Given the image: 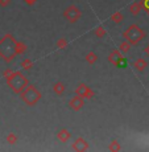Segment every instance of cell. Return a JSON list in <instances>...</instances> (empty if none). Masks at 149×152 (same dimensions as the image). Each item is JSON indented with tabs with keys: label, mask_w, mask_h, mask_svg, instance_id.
<instances>
[{
	"label": "cell",
	"mask_w": 149,
	"mask_h": 152,
	"mask_svg": "<svg viewBox=\"0 0 149 152\" xmlns=\"http://www.w3.org/2000/svg\"><path fill=\"white\" fill-rule=\"evenodd\" d=\"M31 65H32L31 61H24V62H23V66H24V68L25 66H31Z\"/></svg>",
	"instance_id": "cb8c5ba5"
},
{
	"label": "cell",
	"mask_w": 149,
	"mask_h": 152,
	"mask_svg": "<svg viewBox=\"0 0 149 152\" xmlns=\"http://www.w3.org/2000/svg\"><path fill=\"white\" fill-rule=\"evenodd\" d=\"M63 16L66 17V20L70 23H75L79 20V17L82 16L81 11L78 10L75 5H70V7H68L65 10V12H63Z\"/></svg>",
	"instance_id": "5b68a950"
},
{
	"label": "cell",
	"mask_w": 149,
	"mask_h": 152,
	"mask_svg": "<svg viewBox=\"0 0 149 152\" xmlns=\"http://www.w3.org/2000/svg\"><path fill=\"white\" fill-rule=\"evenodd\" d=\"M17 54V42L12 34H7L0 40V56L5 61H12L13 57Z\"/></svg>",
	"instance_id": "6da1fadb"
},
{
	"label": "cell",
	"mask_w": 149,
	"mask_h": 152,
	"mask_svg": "<svg viewBox=\"0 0 149 152\" xmlns=\"http://www.w3.org/2000/svg\"><path fill=\"white\" fill-rule=\"evenodd\" d=\"M141 10H142V1H135L129 5V12L132 15H135V16L139 15Z\"/></svg>",
	"instance_id": "30bf717a"
},
{
	"label": "cell",
	"mask_w": 149,
	"mask_h": 152,
	"mask_svg": "<svg viewBox=\"0 0 149 152\" xmlns=\"http://www.w3.org/2000/svg\"><path fill=\"white\" fill-rule=\"evenodd\" d=\"M83 104H84V97H82V95L78 94L77 97H74L70 101V103H69V106L71 107L73 110H75V111H79L82 107H83Z\"/></svg>",
	"instance_id": "8992f818"
},
{
	"label": "cell",
	"mask_w": 149,
	"mask_h": 152,
	"mask_svg": "<svg viewBox=\"0 0 149 152\" xmlns=\"http://www.w3.org/2000/svg\"><path fill=\"white\" fill-rule=\"evenodd\" d=\"M147 66H148V62L144 58H137L135 62H133V68L136 70H139V72H142L144 69H147Z\"/></svg>",
	"instance_id": "9c48e42d"
},
{
	"label": "cell",
	"mask_w": 149,
	"mask_h": 152,
	"mask_svg": "<svg viewBox=\"0 0 149 152\" xmlns=\"http://www.w3.org/2000/svg\"><path fill=\"white\" fill-rule=\"evenodd\" d=\"M96 34H98L99 37H103L104 34H106V32H104L103 28H98V29H96Z\"/></svg>",
	"instance_id": "ffe728a7"
},
{
	"label": "cell",
	"mask_w": 149,
	"mask_h": 152,
	"mask_svg": "<svg viewBox=\"0 0 149 152\" xmlns=\"http://www.w3.org/2000/svg\"><path fill=\"white\" fill-rule=\"evenodd\" d=\"M123 58V56H121V52L120 50H113L112 53L110 54V57H108V60H110V62H112L113 65H116V64L119 62Z\"/></svg>",
	"instance_id": "8fae6325"
},
{
	"label": "cell",
	"mask_w": 149,
	"mask_h": 152,
	"mask_svg": "<svg viewBox=\"0 0 149 152\" xmlns=\"http://www.w3.org/2000/svg\"><path fill=\"white\" fill-rule=\"evenodd\" d=\"M144 52H145V54L147 56H149V45H147V48L144 49Z\"/></svg>",
	"instance_id": "d4e9b609"
},
{
	"label": "cell",
	"mask_w": 149,
	"mask_h": 152,
	"mask_svg": "<svg viewBox=\"0 0 149 152\" xmlns=\"http://www.w3.org/2000/svg\"><path fill=\"white\" fill-rule=\"evenodd\" d=\"M21 99L28 104V106H34L37 102L41 99V93L33 85H28L21 93Z\"/></svg>",
	"instance_id": "3957f363"
},
{
	"label": "cell",
	"mask_w": 149,
	"mask_h": 152,
	"mask_svg": "<svg viewBox=\"0 0 149 152\" xmlns=\"http://www.w3.org/2000/svg\"><path fill=\"white\" fill-rule=\"evenodd\" d=\"M142 8H144L145 12L149 15V0H142Z\"/></svg>",
	"instance_id": "d6986e66"
},
{
	"label": "cell",
	"mask_w": 149,
	"mask_h": 152,
	"mask_svg": "<svg viewBox=\"0 0 149 152\" xmlns=\"http://www.w3.org/2000/svg\"><path fill=\"white\" fill-rule=\"evenodd\" d=\"M111 20H112V21H115V23H120V21H123V15H121V12H116V13H113L112 16H111Z\"/></svg>",
	"instance_id": "9a60e30c"
},
{
	"label": "cell",
	"mask_w": 149,
	"mask_h": 152,
	"mask_svg": "<svg viewBox=\"0 0 149 152\" xmlns=\"http://www.w3.org/2000/svg\"><path fill=\"white\" fill-rule=\"evenodd\" d=\"M57 138H58V140H61V142H68L70 138V132L68 130H61L60 132L57 134Z\"/></svg>",
	"instance_id": "7c38bea8"
},
{
	"label": "cell",
	"mask_w": 149,
	"mask_h": 152,
	"mask_svg": "<svg viewBox=\"0 0 149 152\" xmlns=\"http://www.w3.org/2000/svg\"><path fill=\"white\" fill-rule=\"evenodd\" d=\"M66 44H68V42H66V40H60V41H58V46H60V48H63V46H66Z\"/></svg>",
	"instance_id": "7402d4cb"
},
{
	"label": "cell",
	"mask_w": 149,
	"mask_h": 152,
	"mask_svg": "<svg viewBox=\"0 0 149 152\" xmlns=\"http://www.w3.org/2000/svg\"><path fill=\"white\" fill-rule=\"evenodd\" d=\"M96 60H98V57H96L95 53H89L86 56V61L89 64H94V62H96Z\"/></svg>",
	"instance_id": "2e32d148"
},
{
	"label": "cell",
	"mask_w": 149,
	"mask_h": 152,
	"mask_svg": "<svg viewBox=\"0 0 149 152\" xmlns=\"http://www.w3.org/2000/svg\"><path fill=\"white\" fill-rule=\"evenodd\" d=\"M108 150L110 151H120V144H119L118 142H115V140H113V142L110 144Z\"/></svg>",
	"instance_id": "e0dca14e"
},
{
	"label": "cell",
	"mask_w": 149,
	"mask_h": 152,
	"mask_svg": "<svg viewBox=\"0 0 149 152\" xmlns=\"http://www.w3.org/2000/svg\"><path fill=\"white\" fill-rule=\"evenodd\" d=\"M131 45H132V44L128 42L127 40H125V42H121V44H120V46H119V50L123 52V53H127V52H129Z\"/></svg>",
	"instance_id": "5bb4252c"
},
{
	"label": "cell",
	"mask_w": 149,
	"mask_h": 152,
	"mask_svg": "<svg viewBox=\"0 0 149 152\" xmlns=\"http://www.w3.org/2000/svg\"><path fill=\"white\" fill-rule=\"evenodd\" d=\"M125 65H127V61H125V58L123 57L120 61H119L118 64H116V66H118V68H125Z\"/></svg>",
	"instance_id": "ac0fdd59"
},
{
	"label": "cell",
	"mask_w": 149,
	"mask_h": 152,
	"mask_svg": "<svg viewBox=\"0 0 149 152\" xmlns=\"http://www.w3.org/2000/svg\"><path fill=\"white\" fill-rule=\"evenodd\" d=\"M73 147H74V150H77V151H86L87 148H89V144H87V142L84 139L78 138L74 143H73Z\"/></svg>",
	"instance_id": "52a82bcc"
},
{
	"label": "cell",
	"mask_w": 149,
	"mask_h": 152,
	"mask_svg": "<svg viewBox=\"0 0 149 152\" xmlns=\"http://www.w3.org/2000/svg\"><path fill=\"white\" fill-rule=\"evenodd\" d=\"M53 90L57 95H61L63 91H65V85H63L62 82H55L54 86H53Z\"/></svg>",
	"instance_id": "4fadbf2b"
},
{
	"label": "cell",
	"mask_w": 149,
	"mask_h": 152,
	"mask_svg": "<svg viewBox=\"0 0 149 152\" xmlns=\"http://www.w3.org/2000/svg\"><path fill=\"white\" fill-rule=\"evenodd\" d=\"M9 87L13 90L15 93H21L25 87L28 86V80L23 73L20 72H16V73H12V74L8 77L7 80Z\"/></svg>",
	"instance_id": "7a4b0ae2"
},
{
	"label": "cell",
	"mask_w": 149,
	"mask_h": 152,
	"mask_svg": "<svg viewBox=\"0 0 149 152\" xmlns=\"http://www.w3.org/2000/svg\"><path fill=\"white\" fill-rule=\"evenodd\" d=\"M123 37H124L128 42L132 44V45H136V44H139L145 37V32L142 31L139 25L133 24L128 29H125L124 33H123Z\"/></svg>",
	"instance_id": "277c9868"
},
{
	"label": "cell",
	"mask_w": 149,
	"mask_h": 152,
	"mask_svg": "<svg viewBox=\"0 0 149 152\" xmlns=\"http://www.w3.org/2000/svg\"><path fill=\"white\" fill-rule=\"evenodd\" d=\"M77 94L82 95V97H91L92 95V90H90L86 85H79L77 89Z\"/></svg>",
	"instance_id": "ba28073f"
},
{
	"label": "cell",
	"mask_w": 149,
	"mask_h": 152,
	"mask_svg": "<svg viewBox=\"0 0 149 152\" xmlns=\"http://www.w3.org/2000/svg\"><path fill=\"white\" fill-rule=\"evenodd\" d=\"M7 140L11 143V144H15V143H16V136H15V135H9L7 138Z\"/></svg>",
	"instance_id": "44dd1931"
},
{
	"label": "cell",
	"mask_w": 149,
	"mask_h": 152,
	"mask_svg": "<svg viewBox=\"0 0 149 152\" xmlns=\"http://www.w3.org/2000/svg\"><path fill=\"white\" fill-rule=\"evenodd\" d=\"M11 3V0H0V5L1 7H5V5H8Z\"/></svg>",
	"instance_id": "603a6c76"
}]
</instances>
